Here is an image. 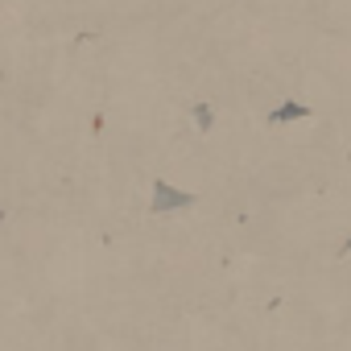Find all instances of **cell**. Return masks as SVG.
<instances>
[{"instance_id":"1","label":"cell","mask_w":351,"mask_h":351,"mask_svg":"<svg viewBox=\"0 0 351 351\" xmlns=\"http://www.w3.org/2000/svg\"><path fill=\"white\" fill-rule=\"evenodd\" d=\"M173 207H191V195L173 191L169 182H157V191H153V211L165 215V211H173Z\"/></svg>"}]
</instances>
